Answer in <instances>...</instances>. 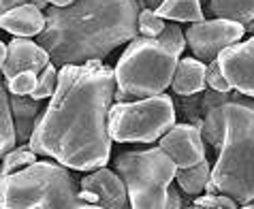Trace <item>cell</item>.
<instances>
[{"label": "cell", "instance_id": "9a60e30c", "mask_svg": "<svg viewBox=\"0 0 254 209\" xmlns=\"http://www.w3.org/2000/svg\"><path fill=\"white\" fill-rule=\"evenodd\" d=\"M11 109L13 117H15V128H17V141L28 143L34 132V126L39 122V111H41V101H37L30 94H11Z\"/></svg>", "mask_w": 254, "mask_h": 209}, {"label": "cell", "instance_id": "d4e9b609", "mask_svg": "<svg viewBox=\"0 0 254 209\" xmlns=\"http://www.w3.org/2000/svg\"><path fill=\"white\" fill-rule=\"evenodd\" d=\"M192 207H220V201H218V194L216 192H207L205 197H196Z\"/></svg>", "mask_w": 254, "mask_h": 209}, {"label": "cell", "instance_id": "f1b7e54d", "mask_svg": "<svg viewBox=\"0 0 254 209\" xmlns=\"http://www.w3.org/2000/svg\"><path fill=\"white\" fill-rule=\"evenodd\" d=\"M47 2L54 6H68V4H73L75 0H47Z\"/></svg>", "mask_w": 254, "mask_h": 209}, {"label": "cell", "instance_id": "30bf717a", "mask_svg": "<svg viewBox=\"0 0 254 209\" xmlns=\"http://www.w3.org/2000/svg\"><path fill=\"white\" fill-rule=\"evenodd\" d=\"M160 148L173 158L180 169L194 166L205 160V139L203 132L192 124H175L160 137Z\"/></svg>", "mask_w": 254, "mask_h": 209}, {"label": "cell", "instance_id": "4fadbf2b", "mask_svg": "<svg viewBox=\"0 0 254 209\" xmlns=\"http://www.w3.org/2000/svg\"><path fill=\"white\" fill-rule=\"evenodd\" d=\"M0 26H2V30L11 32L13 37H28L30 39V37H39V34L45 30L47 15L37 4L26 2L22 6H15V9L2 13Z\"/></svg>", "mask_w": 254, "mask_h": 209}, {"label": "cell", "instance_id": "2e32d148", "mask_svg": "<svg viewBox=\"0 0 254 209\" xmlns=\"http://www.w3.org/2000/svg\"><path fill=\"white\" fill-rule=\"evenodd\" d=\"M156 13L162 19H171V22H203V6L201 0H162V4L156 9Z\"/></svg>", "mask_w": 254, "mask_h": 209}, {"label": "cell", "instance_id": "277c9868", "mask_svg": "<svg viewBox=\"0 0 254 209\" xmlns=\"http://www.w3.org/2000/svg\"><path fill=\"white\" fill-rule=\"evenodd\" d=\"M186 45V32L175 22L167 24L160 37L132 39L116 64L118 88L135 99L162 94L173 83Z\"/></svg>", "mask_w": 254, "mask_h": 209}, {"label": "cell", "instance_id": "52a82bcc", "mask_svg": "<svg viewBox=\"0 0 254 209\" xmlns=\"http://www.w3.org/2000/svg\"><path fill=\"white\" fill-rule=\"evenodd\" d=\"M175 120V101L165 92L128 103L116 101L109 111V135L116 143H152L171 130Z\"/></svg>", "mask_w": 254, "mask_h": 209}, {"label": "cell", "instance_id": "7c38bea8", "mask_svg": "<svg viewBox=\"0 0 254 209\" xmlns=\"http://www.w3.org/2000/svg\"><path fill=\"white\" fill-rule=\"evenodd\" d=\"M49 60H52V55L41 43H34L28 37H15L9 43V55L2 64V75L6 79L24 71L41 75L43 68L49 64Z\"/></svg>", "mask_w": 254, "mask_h": 209}, {"label": "cell", "instance_id": "6da1fadb", "mask_svg": "<svg viewBox=\"0 0 254 209\" xmlns=\"http://www.w3.org/2000/svg\"><path fill=\"white\" fill-rule=\"evenodd\" d=\"M116 90V68L64 64L58 73V88L28 141L30 148L75 171L107 166L114 141L109 111Z\"/></svg>", "mask_w": 254, "mask_h": 209}, {"label": "cell", "instance_id": "9c48e42d", "mask_svg": "<svg viewBox=\"0 0 254 209\" xmlns=\"http://www.w3.org/2000/svg\"><path fill=\"white\" fill-rule=\"evenodd\" d=\"M81 197L94 207L105 209H124L130 205L128 188L124 179L114 169H94L90 175L81 177Z\"/></svg>", "mask_w": 254, "mask_h": 209}, {"label": "cell", "instance_id": "8992f818", "mask_svg": "<svg viewBox=\"0 0 254 209\" xmlns=\"http://www.w3.org/2000/svg\"><path fill=\"white\" fill-rule=\"evenodd\" d=\"M114 169L128 188L130 207L165 209L167 192L180 166L160 148L128 150L114 158Z\"/></svg>", "mask_w": 254, "mask_h": 209}, {"label": "cell", "instance_id": "cb8c5ba5", "mask_svg": "<svg viewBox=\"0 0 254 209\" xmlns=\"http://www.w3.org/2000/svg\"><path fill=\"white\" fill-rule=\"evenodd\" d=\"M207 86L218 90V92H231V90H235L229 83V79L224 77V73L220 68V62L218 60H211L207 64Z\"/></svg>", "mask_w": 254, "mask_h": 209}, {"label": "cell", "instance_id": "ffe728a7", "mask_svg": "<svg viewBox=\"0 0 254 209\" xmlns=\"http://www.w3.org/2000/svg\"><path fill=\"white\" fill-rule=\"evenodd\" d=\"M37 162V152L30 148V143H24L19 148L11 150L9 154H4L2 158V175H9L13 171H19L24 166Z\"/></svg>", "mask_w": 254, "mask_h": 209}, {"label": "cell", "instance_id": "4dcf8cb0", "mask_svg": "<svg viewBox=\"0 0 254 209\" xmlns=\"http://www.w3.org/2000/svg\"><path fill=\"white\" fill-rule=\"evenodd\" d=\"M246 209H254V203H248V205H244Z\"/></svg>", "mask_w": 254, "mask_h": 209}, {"label": "cell", "instance_id": "f546056e", "mask_svg": "<svg viewBox=\"0 0 254 209\" xmlns=\"http://www.w3.org/2000/svg\"><path fill=\"white\" fill-rule=\"evenodd\" d=\"M30 2H32V4H37L39 9H47V4H49L47 0H30Z\"/></svg>", "mask_w": 254, "mask_h": 209}, {"label": "cell", "instance_id": "3957f363", "mask_svg": "<svg viewBox=\"0 0 254 209\" xmlns=\"http://www.w3.org/2000/svg\"><path fill=\"white\" fill-rule=\"evenodd\" d=\"M139 0H75L45 9L47 26L39 43L54 64H86L105 58L139 34Z\"/></svg>", "mask_w": 254, "mask_h": 209}, {"label": "cell", "instance_id": "ba28073f", "mask_svg": "<svg viewBox=\"0 0 254 209\" xmlns=\"http://www.w3.org/2000/svg\"><path fill=\"white\" fill-rule=\"evenodd\" d=\"M186 32V43L188 50L192 52L194 58H199L203 62H211L218 60L227 47L235 45L242 41L246 34V26L233 19H224V17H216L211 22H194L190 24Z\"/></svg>", "mask_w": 254, "mask_h": 209}, {"label": "cell", "instance_id": "e0dca14e", "mask_svg": "<svg viewBox=\"0 0 254 209\" xmlns=\"http://www.w3.org/2000/svg\"><path fill=\"white\" fill-rule=\"evenodd\" d=\"M211 15L233 19L244 26L254 22V0H207Z\"/></svg>", "mask_w": 254, "mask_h": 209}, {"label": "cell", "instance_id": "4316f807", "mask_svg": "<svg viewBox=\"0 0 254 209\" xmlns=\"http://www.w3.org/2000/svg\"><path fill=\"white\" fill-rule=\"evenodd\" d=\"M26 2H30V0H0V13H6L11 9H15V6H22Z\"/></svg>", "mask_w": 254, "mask_h": 209}, {"label": "cell", "instance_id": "d6986e66", "mask_svg": "<svg viewBox=\"0 0 254 209\" xmlns=\"http://www.w3.org/2000/svg\"><path fill=\"white\" fill-rule=\"evenodd\" d=\"M175 179H178V184H180L182 190H184L186 194H190V197L201 194L207 188L209 179H211V166L207 162V158L203 160V162L194 164V166L178 169V175H175Z\"/></svg>", "mask_w": 254, "mask_h": 209}, {"label": "cell", "instance_id": "44dd1931", "mask_svg": "<svg viewBox=\"0 0 254 209\" xmlns=\"http://www.w3.org/2000/svg\"><path fill=\"white\" fill-rule=\"evenodd\" d=\"M58 73L56 71L54 64H47L43 68V73L39 75V81H37V88H34V92L30 96H34L37 101H45V99H52L56 88H58Z\"/></svg>", "mask_w": 254, "mask_h": 209}, {"label": "cell", "instance_id": "7a4b0ae2", "mask_svg": "<svg viewBox=\"0 0 254 209\" xmlns=\"http://www.w3.org/2000/svg\"><path fill=\"white\" fill-rule=\"evenodd\" d=\"M178 117L203 132L218 152L205 190L229 194L237 203L254 201V96L239 90L218 92L209 88L180 96Z\"/></svg>", "mask_w": 254, "mask_h": 209}, {"label": "cell", "instance_id": "83f0119b", "mask_svg": "<svg viewBox=\"0 0 254 209\" xmlns=\"http://www.w3.org/2000/svg\"><path fill=\"white\" fill-rule=\"evenodd\" d=\"M160 4H162V0H139V6H141V9H152V11H156Z\"/></svg>", "mask_w": 254, "mask_h": 209}, {"label": "cell", "instance_id": "8fae6325", "mask_svg": "<svg viewBox=\"0 0 254 209\" xmlns=\"http://www.w3.org/2000/svg\"><path fill=\"white\" fill-rule=\"evenodd\" d=\"M220 68L229 83L239 92L254 96V37L235 43L218 55Z\"/></svg>", "mask_w": 254, "mask_h": 209}, {"label": "cell", "instance_id": "5bb4252c", "mask_svg": "<svg viewBox=\"0 0 254 209\" xmlns=\"http://www.w3.org/2000/svg\"><path fill=\"white\" fill-rule=\"evenodd\" d=\"M171 88L178 96L203 92V90L207 88V64L203 60L194 58V55L192 58L180 60Z\"/></svg>", "mask_w": 254, "mask_h": 209}, {"label": "cell", "instance_id": "7402d4cb", "mask_svg": "<svg viewBox=\"0 0 254 209\" xmlns=\"http://www.w3.org/2000/svg\"><path fill=\"white\" fill-rule=\"evenodd\" d=\"M165 19L152 9H141L139 13V34L143 37H160L165 32Z\"/></svg>", "mask_w": 254, "mask_h": 209}, {"label": "cell", "instance_id": "484cf974", "mask_svg": "<svg viewBox=\"0 0 254 209\" xmlns=\"http://www.w3.org/2000/svg\"><path fill=\"white\" fill-rule=\"evenodd\" d=\"M182 205H184V201H182L180 192L175 190V188H169V192H167V201H165V209H180Z\"/></svg>", "mask_w": 254, "mask_h": 209}, {"label": "cell", "instance_id": "603a6c76", "mask_svg": "<svg viewBox=\"0 0 254 209\" xmlns=\"http://www.w3.org/2000/svg\"><path fill=\"white\" fill-rule=\"evenodd\" d=\"M37 81H39V75L32 73V71H24V73H17L13 77L6 79V88H9L11 94H32L34 88H37Z\"/></svg>", "mask_w": 254, "mask_h": 209}, {"label": "cell", "instance_id": "ac0fdd59", "mask_svg": "<svg viewBox=\"0 0 254 209\" xmlns=\"http://www.w3.org/2000/svg\"><path fill=\"white\" fill-rule=\"evenodd\" d=\"M6 86L0 88V152L9 154L15 150L17 143V128H15V117L11 109V96H6Z\"/></svg>", "mask_w": 254, "mask_h": 209}, {"label": "cell", "instance_id": "5b68a950", "mask_svg": "<svg viewBox=\"0 0 254 209\" xmlns=\"http://www.w3.org/2000/svg\"><path fill=\"white\" fill-rule=\"evenodd\" d=\"M2 209H83L94 207L81 197V184L62 162H32L0 179Z\"/></svg>", "mask_w": 254, "mask_h": 209}]
</instances>
